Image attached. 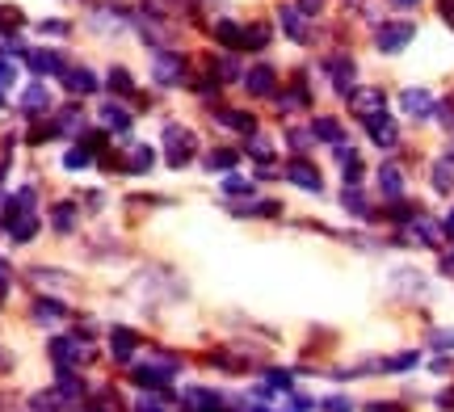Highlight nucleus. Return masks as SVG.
Here are the masks:
<instances>
[{"mask_svg": "<svg viewBox=\"0 0 454 412\" xmlns=\"http://www.w3.org/2000/svg\"><path fill=\"white\" fill-rule=\"evenodd\" d=\"M442 231H446V240H454V211L446 214V223H442Z\"/></svg>", "mask_w": 454, "mask_h": 412, "instance_id": "nucleus-32", "label": "nucleus"}, {"mask_svg": "<svg viewBox=\"0 0 454 412\" xmlns=\"http://www.w3.org/2000/svg\"><path fill=\"white\" fill-rule=\"evenodd\" d=\"M51 223H55V231H76V206L72 202H59L55 211H51Z\"/></svg>", "mask_w": 454, "mask_h": 412, "instance_id": "nucleus-23", "label": "nucleus"}, {"mask_svg": "<svg viewBox=\"0 0 454 412\" xmlns=\"http://www.w3.org/2000/svg\"><path fill=\"white\" fill-rule=\"evenodd\" d=\"M311 135H316V144H328V148H340V144H349V131H345V122L333 114H320L311 118Z\"/></svg>", "mask_w": 454, "mask_h": 412, "instance_id": "nucleus-13", "label": "nucleus"}, {"mask_svg": "<svg viewBox=\"0 0 454 412\" xmlns=\"http://www.w3.org/2000/svg\"><path fill=\"white\" fill-rule=\"evenodd\" d=\"M362 131H366V139H371L379 152H395V148H400V122L391 118V110L362 118Z\"/></svg>", "mask_w": 454, "mask_h": 412, "instance_id": "nucleus-6", "label": "nucleus"}, {"mask_svg": "<svg viewBox=\"0 0 454 412\" xmlns=\"http://www.w3.org/2000/svg\"><path fill=\"white\" fill-rule=\"evenodd\" d=\"M278 30L286 34L291 43H299V47H308L311 38H316V34H311V17L303 13V9H299L294 0H286V4H278Z\"/></svg>", "mask_w": 454, "mask_h": 412, "instance_id": "nucleus-7", "label": "nucleus"}, {"mask_svg": "<svg viewBox=\"0 0 454 412\" xmlns=\"http://www.w3.org/2000/svg\"><path fill=\"white\" fill-rule=\"evenodd\" d=\"M374 182H379V194L383 198H404V168L395 165V160H387V165L374 168Z\"/></svg>", "mask_w": 454, "mask_h": 412, "instance_id": "nucleus-14", "label": "nucleus"}, {"mask_svg": "<svg viewBox=\"0 0 454 412\" xmlns=\"http://www.w3.org/2000/svg\"><path fill=\"white\" fill-rule=\"evenodd\" d=\"M202 165H207V173H219V177H223V173H231V168L240 165V152L236 148H215V152H207Z\"/></svg>", "mask_w": 454, "mask_h": 412, "instance_id": "nucleus-20", "label": "nucleus"}, {"mask_svg": "<svg viewBox=\"0 0 454 412\" xmlns=\"http://www.w3.org/2000/svg\"><path fill=\"white\" fill-rule=\"evenodd\" d=\"M325 76H328V84H333V93H337V97H349V93L357 89V64H354V55H345V51L328 55V59H325Z\"/></svg>", "mask_w": 454, "mask_h": 412, "instance_id": "nucleus-5", "label": "nucleus"}, {"mask_svg": "<svg viewBox=\"0 0 454 412\" xmlns=\"http://www.w3.org/2000/svg\"><path fill=\"white\" fill-rule=\"evenodd\" d=\"M101 122H106V127H114L118 135L130 131V114L118 105V101H106V105H101Z\"/></svg>", "mask_w": 454, "mask_h": 412, "instance_id": "nucleus-21", "label": "nucleus"}, {"mask_svg": "<svg viewBox=\"0 0 454 412\" xmlns=\"http://www.w3.org/2000/svg\"><path fill=\"white\" fill-rule=\"evenodd\" d=\"M333 156H337V165H340V185H362L366 182V160H362V152H357L354 144L333 148Z\"/></svg>", "mask_w": 454, "mask_h": 412, "instance_id": "nucleus-9", "label": "nucleus"}, {"mask_svg": "<svg viewBox=\"0 0 454 412\" xmlns=\"http://www.w3.org/2000/svg\"><path fill=\"white\" fill-rule=\"evenodd\" d=\"M429 185H434V194H442V198L454 194V156L450 152H442L438 160L429 165Z\"/></svg>", "mask_w": 454, "mask_h": 412, "instance_id": "nucleus-16", "label": "nucleus"}, {"mask_svg": "<svg viewBox=\"0 0 454 412\" xmlns=\"http://www.w3.org/2000/svg\"><path fill=\"white\" fill-rule=\"evenodd\" d=\"M391 9H395V13H408V9H417V4H421V0H387Z\"/></svg>", "mask_w": 454, "mask_h": 412, "instance_id": "nucleus-30", "label": "nucleus"}, {"mask_svg": "<svg viewBox=\"0 0 454 412\" xmlns=\"http://www.w3.org/2000/svg\"><path fill=\"white\" fill-rule=\"evenodd\" d=\"M412 38H417V26L408 17H391V21H379L371 30V43L379 55H400V51L412 47Z\"/></svg>", "mask_w": 454, "mask_h": 412, "instance_id": "nucleus-2", "label": "nucleus"}, {"mask_svg": "<svg viewBox=\"0 0 454 412\" xmlns=\"http://www.w3.org/2000/svg\"><path fill=\"white\" fill-rule=\"evenodd\" d=\"M4 286H9V265L0 261V295H4Z\"/></svg>", "mask_w": 454, "mask_h": 412, "instance_id": "nucleus-33", "label": "nucleus"}, {"mask_svg": "<svg viewBox=\"0 0 454 412\" xmlns=\"http://www.w3.org/2000/svg\"><path fill=\"white\" fill-rule=\"evenodd\" d=\"M438 13H442V17H446V21H450V26H454V0H438Z\"/></svg>", "mask_w": 454, "mask_h": 412, "instance_id": "nucleus-31", "label": "nucleus"}, {"mask_svg": "<svg viewBox=\"0 0 454 412\" xmlns=\"http://www.w3.org/2000/svg\"><path fill=\"white\" fill-rule=\"evenodd\" d=\"M215 43L227 51H244V26L231 21V17H219V21H215Z\"/></svg>", "mask_w": 454, "mask_h": 412, "instance_id": "nucleus-18", "label": "nucleus"}, {"mask_svg": "<svg viewBox=\"0 0 454 412\" xmlns=\"http://www.w3.org/2000/svg\"><path fill=\"white\" fill-rule=\"evenodd\" d=\"M244 89H248V97H261L270 101L278 93V67L274 64H253L248 72H244Z\"/></svg>", "mask_w": 454, "mask_h": 412, "instance_id": "nucleus-8", "label": "nucleus"}, {"mask_svg": "<svg viewBox=\"0 0 454 412\" xmlns=\"http://www.w3.org/2000/svg\"><path fill=\"white\" fill-rule=\"evenodd\" d=\"M395 105H400V114L412 118V122H429L434 110H438V97H434L429 89H421V84H408V89L395 93Z\"/></svg>", "mask_w": 454, "mask_h": 412, "instance_id": "nucleus-4", "label": "nucleus"}, {"mask_svg": "<svg viewBox=\"0 0 454 412\" xmlns=\"http://www.w3.org/2000/svg\"><path fill=\"white\" fill-rule=\"evenodd\" d=\"M89 165H93V152L84 148V144H72V148L64 152V168H67V173H84Z\"/></svg>", "mask_w": 454, "mask_h": 412, "instance_id": "nucleus-22", "label": "nucleus"}, {"mask_svg": "<svg viewBox=\"0 0 454 412\" xmlns=\"http://www.w3.org/2000/svg\"><path fill=\"white\" fill-rule=\"evenodd\" d=\"M286 144H291L294 156H303V152H311L316 135H311V127H291V131H286Z\"/></svg>", "mask_w": 454, "mask_h": 412, "instance_id": "nucleus-25", "label": "nucleus"}, {"mask_svg": "<svg viewBox=\"0 0 454 412\" xmlns=\"http://www.w3.org/2000/svg\"><path fill=\"white\" fill-rule=\"evenodd\" d=\"M38 30L51 34V38H67V34H72V21H43Z\"/></svg>", "mask_w": 454, "mask_h": 412, "instance_id": "nucleus-27", "label": "nucleus"}, {"mask_svg": "<svg viewBox=\"0 0 454 412\" xmlns=\"http://www.w3.org/2000/svg\"><path fill=\"white\" fill-rule=\"evenodd\" d=\"M294 4H299V9H303L308 17H320L328 9V0H294Z\"/></svg>", "mask_w": 454, "mask_h": 412, "instance_id": "nucleus-28", "label": "nucleus"}, {"mask_svg": "<svg viewBox=\"0 0 454 412\" xmlns=\"http://www.w3.org/2000/svg\"><path fill=\"white\" fill-rule=\"evenodd\" d=\"M152 165H156V152L147 148V144H130V152L122 156V173H135V177L152 173Z\"/></svg>", "mask_w": 454, "mask_h": 412, "instance_id": "nucleus-17", "label": "nucleus"}, {"mask_svg": "<svg viewBox=\"0 0 454 412\" xmlns=\"http://www.w3.org/2000/svg\"><path fill=\"white\" fill-rule=\"evenodd\" d=\"M286 182L299 185V190H308V194H320V190H325V177H320V168L311 165L308 156H294L291 165H286Z\"/></svg>", "mask_w": 454, "mask_h": 412, "instance_id": "nucleus-10", "label": "nucleus"}, {"mask_svg": "<svg viewBox=\"0 0 454 412\" xmlns=\"http://www.w3.org/2000/svg\"><path fill=\"white\" fill-rule=\"evenodd\" d=\"M13 81H17V67L9 64V59H0V93H4V89H9Z\"/></svg>", "mask_w": 454, "mask_h": 412, "instance_id": "nucleus-29", "label": "nucleus"}, {"mask_svg": "<svg viewBox=\"0 0 454 412\" xmlns=\"http://www.w3.org/2000/svg\"><path fill=\"white\" fill-rule=\"evenodd\" d=\"M160 152H164V165L173 173H185V165L198 156V139L190 127L181 122H164V135H160Z\"/></svg>", "mask_w": 454, "mask_h": 412, "instance_id": "nucleus-1", "label": "nucleus"}, {"mask_svg": "<svg viewBox=\"0 0 454 412\" xmlns=\"http://www.w3.org/2000/svg\"><path fill=\"white\" fill-rule=\"evenodd\" d=\"M59 81H64V89L67 93H76V97H93V93L101 89L98 72H93V67H81V64L64 67V76H59Z\"/></svg>", "mask_w": 454, "mask_h": 412, "instance_id": "nucleus-11", "label": "nucleus"}, {"mask_svg": "<svg viewBox=\"0 0 454 412\" xmlns=\"http://www.w3.org/2000/svg\"><path fill=\"white\" fill-rule=\"evenodd\" d=\"M223 194H231V198H244V194H253V185L244 182V177H236V173H223Z\"/></svg>", "mask_w": 454, "mask_h": 412, "instance_id": "nucleus-26", "label": "nucleus"}, {"mask_svg": "<svg viewBox=\"0 0 454 412\" xmlns=\"http://www.w3.org/2000/svg\"><path fill=\"white\" fill-rule=\"evenodd\" d=\"M47 110H51V93H47V84H30V89L21 93V114L43 118Z\"/></svg>", "mask_w": 454, "mask_h": 412, "instance_id": "nucleus-19", "label": "nucleus"}, {"mask_svg": "<svg viewBox=\"0 0 454 412\" xmlns=\"http://www.w3.org/2000/svg\"><path fill=\"white\" fill-rule=\"evenodd\" d=\"M345 101H349V110H354L357 118H371V114H383V110H387V93H383V89H354Z\"/></svg>", "mask_w": 454, "mask_h": 412, "instance_id": "nucleus-12", "label": "nucleus"}, {"mask_svg": "<svg viewBox=\"0 0 454 412\" xmlns=\"http://www.w3.org/2000/svg\"><path fill=\"white\" fill-rule=\"evenodd\" d=\"M152 81L160 89H177L190 84V59L181 51H156V67H152Z\"/></svg>", "mask_w": 454, "mask_h": 412, "instance_id": "nucleus-3", "label": "nucleus"}, {"mask_svg": "<svg viewBox=\"0 0 454 412\" xmlns=\"http://www.w3.org/2000/svg\"><path fill=\"white\" fill-rule=\"evenodd\" d=\"M26 64H30V72H34V76H64L67 59H64V55H59V51L38 47V51H30V55H26Z\"/></svg>", "mask_w": 454, "mask_h": 412, "instance_id": "nucleus-15", "label": "nucleus"}, {"mask_svg": "<svg viewBox=\"0 0 454 412\" xmlns=\"http://www.w3.org/2000/svg\"><path fill=\"white\" fill-rule=\"evenodd\" d=\"M110 93H114V97H127V93H135V76H130L127 67H110Z\"/></svg>", "mask_w": 454, "mask_h": 412, "instance_id": "nucleus-24", "label": "nucleus"}]
</instances>
